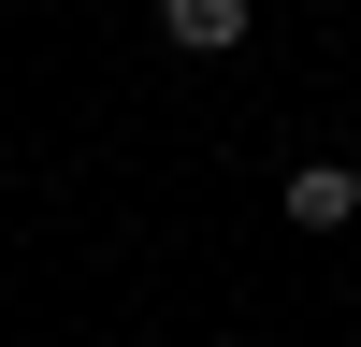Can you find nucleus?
<instances>
[{"mask_svg":"<svg viewBox=\"0 0 361 347\" xmlns=\"http://www.w3.org/2000/svg\"><path fill=\"white\" fill-rule=\"evenodd\" d=\"M361 217V174L347 159H304V174H289V231H347Z\"/></svg>","mask_w":361,"mask_h":347,"instance_id":"1","label":"nucleus"},{"mask_svg":"<svg viewBox=\"0 0 361 347\" xmlns=\"http://www.w3.org/2000/svg\"><path fill=\"white\" fill-rule=\"evenodd\" d=\"M159 29L188 58H231V44H246V0H159Z\"/></svg>","mask_w":361,"mask_h":347,"instance_id":"2","label":"nucleus"}]
</instances>
